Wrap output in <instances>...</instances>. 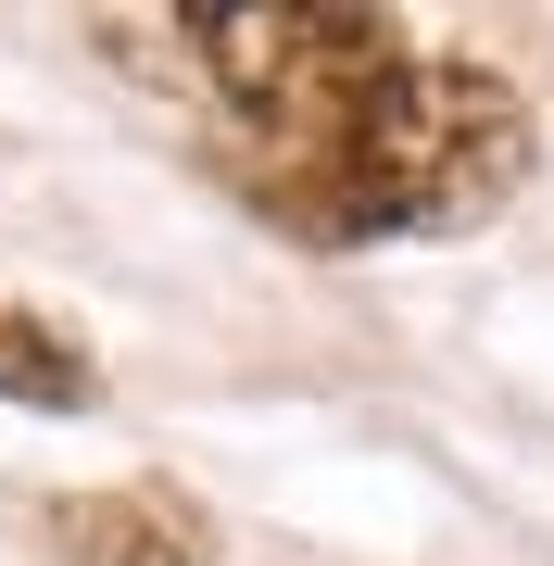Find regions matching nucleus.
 <instances>
[{
	"label": "nucleus",
	"instance_id": "obj_1",
	"mask_svg": "<svg viewBox=\"0 0 554 566\" xmlns=\"http://www.w3.org/2000/svg\"><path fill=\"white\" fill-rule=\"evenodd\" d=\"M189 88L215 102L227 177L290 240H441L530 177V102L467 51H416L390 13L341 0H240L165 13Z\"/></svg>",
	"mask_w": 554,
	"mask_h": 566
},
{
	"label": "nucleus",
	"instance_id": "obj_2",
	"mask_svg": "<svg viewBox=\"0 0 554 566\" xmlns=\"http://www.w3.org/2000/svg\"><path fill=\"white\" fill-rule=\"evenodd\" d=\"M51 554L63 566H215V516L177 479H114L51 504Z\"/></svg>",
	"mask_w": 554,
	"mask_h": 566
},
{
	"label": "nucleus",
	"instance_id": "obj_3",
	"mask_svg": "<svg viewBox=\"0 0 554 566\" xmlns=\"http://www.w3.org/2000/svg\"><path fill=\"white\" fill-rule=\"evenodd\" d=\"M88 353L63 340L51 315H25V303H0V403H39V416H76L88 403Z\"/></svg>",
	"mask_w": 554,
	"mask_h": 566
}]
</instances>
